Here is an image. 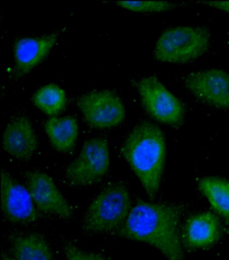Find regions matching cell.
Returning <instances> with one entry per match:
<instances>
[{
    "label": "cell",
    "mask_w": 229,
    "mask_h": 260,
    "mask_svg": "<svg viewBox=\"0 0 229 260\" xmlns=\"http://www.w3.org/2000/svg\"><path fill=\"white\" fill-rule=\"evenodd\" d=\"M181 214L182 208L175 204L139 202L132 208L119 235L152 245L168 260H183Z\"/></svg>",
    "instance_id": "6da1fadb"
},
{
    "label": "cell",
    "mask_w": 229,
    "mask_h": 260,
    "mask_svg": "<svg viewBox=\"0 0 229 260\" xmlns=\"http://www.w3.org/2000/svg\"><path fill=\"white\" fill-rule=\"evenodd\" d=\"M121 152L146 193L154 198L160 188L166 158L162 129L149 121L139 123L128 136Z\"/></svg>",
    "instance_id": "7a4b0ae2"
},
{
    "label": "cell",
    "mask_w": 229,
    "mask_h": 260,
    "mask_svg": "<svg viewBox=\"0 0 229 260\" xmlns=\"http://www.w3.org/2000/svg\"><path fill=\"white\" fill-rule=\"evenodd\" d=\"M209 30L202 26H176L161 35L154 49L157 60L170 63H186L199 58L207 51Z\"/></svg>",
    "instance_id": "3957f363"
},
{
    "label": "cell",
    "mask_w": 229,
    "mask_h": 260,
    "mask_svg": "<svg viewBox=\"0 0 229 260\" xmlns=\"http://www.w3.org/2000/svg\"><path fill=\"white\" fill-rule=\"evenodd\" d=\"M131 201L127 187L110 185L96 196L84 218V228L94 233L112 232L123 228L131 211Z\"/></svg>",
    "instance_id": "277c9868"
},
{
    "label": "cell",
    "mask_w": 229,
    "mask_h": 260,
    "mask_svg": "<svg viewBox=\"0 0 229 260\" xmlns=\"http://www.w3.org/2000/svg\"><path fill=\"white\" fill-rule=\"evenodd\" d=\"M109 165L108 142L103 138H93L84 144L80 155L68 166L65 177L75 186L92 185L105 176Z\"/></svg>",
    "instance_id": "5b68a950"
},
{
    "label": "cell",
    "mask_w": 229,
    "mask_h": 260,
    "mask_svg": "<svg viewBox=\"0 0 229 260\" xmlns=\"http://www.w3.org/2000/svg\"><path fill=\"white\" fill-rule=\"evenodd\" d=\"M137 88L144 108L154 119L173 127L182 123L185 114L182 103L158 78H142Z\"/></svg>",
    "instance_id": "8992f818"
},
{
    "label": "cell",
    "mask_w": 229,
    "mask_h": 260,
    "mask_svg": "<svg viewBox=\"0 0 229 260\" xmlns=\"http://www.w3.org/2000/svg\"><path fill=\"white\" fill-rule=\"evenodd\" d=\"M78 105L91 127L107 129L117 126L125 118L121 99L110 90H94L78 98Z\"/></svg>",
    "instance_id": "52a82bcc"
},
{
    "label": "cell",
    "mask_w": 229,
    "mask_h": 260,
    "mask_svg": "<svg viewBox=\"0 0 229 260\" xmlns=\"http://www.w3.org/2000/svg\"><path fill=\"white\" fill-rule=\"evenodd\" d=\"M185 88L196 98L215 108L229 109V72L208 69L185 77Z\"/></svg>",
    "instance_id": "ba28073f"
},
{
    "label": "cell",
    "mask_w": 229,
    "mask_h": 260,
    "mask_svg": "<svg viewBox=\"0 0 229 260\" xmlns=\"http://www.w3.org/2000/svg\"><path fill=\"white\" fill-rule=\"evenodd\" d=\"M28 189L33 202L40 211L49 215L67 219L73 216V209L47 173H29Z\"/></svg>",
    "instance_id": "9c48e42d"
},
{
    "label": "cell",
    "mask_w": 229,
    "mask_h": 260,
    "mask_svg": "<svg viewBox=\"0 0 229 260\" xmlns=\"http://www.w3.org/2000/svg\"><path fill=\"white\" fill-rule=\"evenodd\" d=\"M2 208L8 219L16 223L35 221L39 212L28 189L6 171L2 172Z\"/></svg>",
    "instance_id": "30bf717a"
},
{
    "label": "cell",
    "mask_w": 229,
    "mask_h": 260,
    "mask_svg": "<svg viewBox=\"0 0 229 260\" xmlns=\"http://www.w3.org/2000/svg\"><path fill=\"white\" fill-rule=\"evenodd\" d=\"M38 145L32 123L25 116L12 119L4 131L3 146L12 157L27 160L32 157Z\"/></svg>",
    "instance_id": "8fae6325"
},
{
    "label": "cell",
    "mask_w": 229,
    "mask_h": 260,
    "mask_svg": "<svg viewBox=\"0 0 229 260\" xmlns=\"http://www.w3.org/2000/svg\"><path fill=\"white\" fill-rule=\"evenodd\" d=\"M220 223L211 212H202L189 218L183 230V241L192 249L204 248L219 239Z\"/></svg>",
    "instance_id": "7c38bea8"
},
{
    "label": "cell",
    "mask_w": 229,
    "mask_h": 260,
    "mask_svg": "<svg viewBox=\"0 0 229 260\" xmlns=\"http://www.w3.org/2000/svg\"><path fill=\"white\" fill-rule=\"evenodd\" d=\"M57 40L55 33L36 38H22L14 46L16 68L18 73L24 75L39 64L54 46Z\"/></svg>",
    "instance_id": "4fadbf2b"
},
{
    "label": "cell",
    "mask_w": 229,
    "mask_h": 260,
    "mask_svg": "<svg viewBox=\"0 0 229 260\" xmlns=\"http://www.w3.org/2000/svg\"><path fill=\"white\" fill-rule=\"evenodd\" d=\"M45 129L58 151L67 152L73 149L78 136V123L75 117H51L45 123Z\"/></svg>",
    "instance_id": "5bb4252c"
},
{
    "label": "cell",
    "mask_w": 229,
    "mask_h": 260,
    "mask_svg": "<svg viewBox=\"0 0 229 260\" xmlns=\"http://www.w3.org/2000/svg\"><path fill=\"white\" fill-rule=\"evenodd\" d=\"M12 250L15 260H54L46 239L37 233L14 237Z\"/></svg>",
    "instance_id": "9a60e30c"
},
{
    "label": "cell",
    "mask_w": 229,
    "mask_h": 260,
    "mask_svg": "<svg viewBox=\"0 0 229 260\" xmlns=\"http://www.w3.org/2000/svg\"><path fill=\"white\" fill-rule=\"evenodd\" d=\"M199 187L212 209L229 226V181L218 177H206L199 181Z\"/></svg>",
    "instance_id": "2e32d148"
},
{
    "label": "cell",
    "mask_w": 229,
    "mask_h": 260,
    "mask_svg": "<svg viewBox=\"0 0 229 260\" xmlns=\"http://www.w3.org/2000/svg\"><path fill=\"white\" fill-rule=\"evenodd\" d=\"M33 101L35 105L47 115H57L65 106V92L56 84H50L41 88L34 94Z\"/></svg>",
    "instance_id": "e0dca14e"
},
{
    "label": "cell",
    "mask_w": 229,
    "mask_h": 260,
    "mask_svg": "<svg viewBox=\"0 0 229 260\" xmlns=\"http://www.w3.org/2000/svg\"><path fill=\"white\" fill-rule=\"evenodd\" d=\"M118 5L121 7L135 12L141 13H156L169 11L175 8V4L168 2L141 1L117 2Z\"/></svg>",
    "instance_id": "ac0fdd59"
},
{
    "label": "cell",
    "mask_w": 229,
    "mask_h": 260,
    "mask_svg": "<svg viewBox=\"0 0 229 260\" xmlns=\"http://www.w3.org/2000/svg\"><path fill=\"white\" fill-rule=\"evenodd\" d=\"M65 253L66 260H104L100 255L86 252L71 244L65 247Z\"/></svg>",
    "instance_id": "d6986e66"
},
{
    "label": "cell",
    "mask_w": 229,
    "mask_h": 260,
    "mask_svg": "<svg viewBox=\"0 0 229 260\" xmlns=\"http://www.w3.org/2000/svg\"><path fill=\"white\" fill-rule=\"evenodd\" d=\"M199 3L229 14V2H202Z\"/></svg>",
    "instance_id": "ffe728a7"
},
{
    "label": "cell",
    "mask_w": 229,
    "mask_h": 260,
    "mask_svg": "<svg viewBox=\"0 0 229 260\" xmlns=\"http://www.w3.org/2000/svg\"><path fill=\"white\" fill-rule=\"evenodd\" d=\"M2 260H14L6 254L2 255Z\"/></svg>",
    "instance_id": "44dd1931"
}]
</instances>
